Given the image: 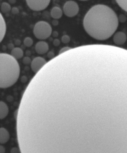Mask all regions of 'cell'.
<instances>
[{"label":"cell","instance_id":"obj_1","mask_svg":"<svg viewBox=\"0 0 127 153\" xmlns=\"http://www.w3.org/2000/svg\"><path fill=\"white\" fill-rule=\"evenodd\" d=\"M85 32L94 39L104 41L110 38L116 31L119 18L110 7L98 4L92 7L83 20Z\"/></svg>","mask_w":127,"mask_h":153},{"label":"cell","instance_id":"obj_2","mask_svg":"<svg viewBox=\"0 0 127 153\" xmlns=\"http://www.w3.org/2000/svg\"><path fill=\"white\" fill-rule=\"evenodd\" d=\"M20 75V67L17 59L11 55L0 54V87L5 89L17 83Z\"/></svg>","mask_w":127,"mask_h":153},{"label":"cell","instance_id":"obj_3","mask_svg":"<svg viewBox=\"0 0 127 153\" xmlns=\"http://www.w3.org/2000/svg\"><path fill=\"white\" fill-rule=\"evenodd\" d=\"M33 33L39 40H45L52 34V29L48 22L41 21L37 22L33 28Z\"/></svg>","mask_w":127,"mask_h":153},{"label":"cell","instance_id":"obj_4","mask_svg":"<svg viewBox=\"0 0 127 153\" xmlns=\"http://www.w3.org/2000/svg\"><path fill=\"white\" fill-rule=\"evenodd\" d=\"M29 8L33 11H41L47 8L50 3V0H26Z\"/></svg>","mask_w":127,"mask_h":153},{"label":"cell","instance_id":"obj_5","mask_svg":"<svg viewBox=\"0 0 127 153\" xmlns=\"http://www.w3.org/2000/svg\"><path fill=\"white\" fill-rule=\"evenodd\" d=\"M79 6L75 1H67L63 6V12L68 17H75L79 12Z\"/></svg>","mask_w":127,"mask_h":153},{"label":"cell","instance_id":"obj_6","mask_svg":"<svg viewBox=\"0 0 127 153\" xmlns=\"http://www.w3.org/2000/svg\"><path fill=\"white\" fill-rule=\"evenodd\" d=\"M47 63L44 58L41 57H37L34 58L31 63V69L32 71L34 73H38L42 67Z\"/></svg>","mask_w":127,"mask_h":153},{"label":"cell","instance_id":"obj_7","mask_svg":"<svg viewBox=\"0 0 127 153\" xmlns=\"http://www.w3.org/2000/svg\"><path fill=\"white\" fill-rule=\"evenodd\" d=\"M49 48L48 44L43 41L38 42L35 46V51L37 54L39 55H43L47 53L49 51Z\"/></svg>","mask_w":127,"mask_h":153},{"label":"cell","instance_id":"obj_8","mask_svg":"<svg viewBox=\"0 0 127 153\" xmlns=\"http://www.w3.org/2000/svg\"><path fill=\"white\" fill-rule=\"evenodd\" d=\"M127 37L125 33L122 32H118L114 35L113 41L116 45H122L126 41Z\"/></svg>","mask_w":127,"mask_h":153},{"label":"cell","instance_id":"obj_9","mask_svg":"<svg viewBox=\"0 0 127 153\" xmlns=\"http://www.w3.org/2000/svg\"><path fill=\"white\" fill-rule=\"evenodd\" d=\"M10 138V134L6 129L1 128L0 129V144L1 145L6 144Z\"/></svg>","mask_w":127,"mask_h":153},{"label":"cell","instance_id":"obj_10","mask_svg":"<svg viewBox=\"0 0 127 153\" xmlns=\"http://www.w3.org/2000/svg\"><path fill=\"white\" fill-rule=\"evenodd\" d=\"M9 114L8 106L4 102L1 101L0 102V119L1 120L4 119L7 117Z\"/></svg>","mask_w":127,"mask_h":153},{"label":"cell","instance_id":"obj_11","mask_svg":"<svg viewBox=\"0 0 127 153\" xmlns=\"http://www.w3.org/2000/svg\"><path fill=\"white\" fill-rule=\"evenodd\" d=\"M62 14H63L62 10L58 7H53L50 12L51 17L55 20L61 18L62 16Z\"/></svg>","mask_w":127,"mask_h":153},{"label":"cell","instance_id":"obj_12","mask_svg":"<svg viewBox=\"0 0 127 153\" xmlns=\"http://www.w3.org/2000/svg\"><path fill=\"white\" fill-rule=\"evenodd\" d=\"M0 25H0V26H1V32H0V34H1L0 39L1 40H0V41H1V42L2 40L4 38L6 32V29H7L5 20L1 14V15H0Z\"/></svg>","mask_w":127,"mask_h":153},{"label":"cell","instance_id":"obj_13","mask_svg":"<svg viewBox=\"0 0 127 153\" xmlns=\"http://www.w3.org/2000/svg\"><path fill=\"white\" fill-rule=\"evenodd\" d=\"M10 55L13 57H14L15 59L19 60L24 55V52H23L22 49L17 47V48H15L14 49L11 50Z\"/></svg>","mask_w":127,"mask_h":153},{"label":"cell","instance_id":"obj_14","mask_svg":"<svg viewBox=\"0 0 127 153\" xmlns=\"http://www.w3.org/2000/svg\"><path fill=\"white\" fill-rule=\"evenodd\" d=\"M11 10V6L7 3H3L1 5V10L3 14H7Z\"/></svg>","mask_w":127,"mask_h":153},{"label":"cell","instance_id":"obj_15","mask_svg":"<svg viewBox=\"0 0 127 153\" xmlns=\"http://www.w3.org/2000/svg\"><path fill=\"white\" fill-rule=\"evenodd\" d=\"M116 1L120 7L127 12V0H116Z\"/></svg>","mask_w":127,"mask_h":153},{"label":"cell","instance_id":"obj_16","mask_svg":"<svg viewBox=\"0 0 127 153\" xmlns=\"http://www.w3.org/2000/svg\"><path fill=\"white\" fill-rule=\"evenodd\" d=\"M33 44V41L32 38H31L30 37H26L24 40V44L26 47H28V48L32 46Z\"/></svg>","mask_w":127,"mask_h":153},{"label":"cell","instance_id":"obj_17","mask_svg":"<svg viewBox=\"0 0 127 153\" xmlns=\"http://www.w3.org/2000/svg\"><path fill=\"white\" fill-rule=\"evenodd\" d=\"M61 41L64 44H67L70 41V38L67 35H64L61 38Z\"/></svg>","mask_w":127,"mask_h":153},{"label":"cell","instance_id":"obj_18","mask_svg":"<svg viewBox=\"0 0 127 153\" xmlns=\"http://www.w3.org/2000/svg\"><path fill=\"white\" fill-rule=\"evenodd\" d=\"M22 63H23V64L25 65H29L31 64L32 61H31L30 58L28 56H26V57H24V58H23V60H22Z\"/></svg>","mask_w":127,"mask_h":153},{"label":"cell","instance_id":"obj_19","mask_svg":"<svg viewBox=\"0 0 127 153\" xmlns=\"http://www.w3.org/2000/svg\"><path fill=\"white\" fill-rule=\"evenodd\" d=\"M71 49H72V48H70V47H68V46L64 47V48H62L60 50L59 54H62L65 53V52H67V51H70V50H71Z\"/></svg>","mask_w":127,"mask_h":153},{"label":"cell","instance_id":"obj_20","mask_svg":"<svg viewBox=\"0 0 127 153\" xmlns=\"http://www.w3.org/2000/svg\"><path fill=\"white\" fill-rule=\"evenodd\" d=\"M11 13H12V14H14V15H17V14H19V12L18 8H17V7H13V8H11Z\"/></svg>","mask_w":127,"mask_h":153},{"label":"cell","instance_id":"obj_21","mask_svg":"<svg viewBox=\"0 0 127 153\" xmlns=\"http://www.w3.org/2000/svg\"><path fill=\"white\" fill-rule=\"evenodd\" d=\"M53 43L55 46H59L60 45V40L58 39H55L53 41Z\"/></svg>","mask_w":127,"mask_h":153},{"label":"cell","instance_id":"obj_22","mask_svg":"<svg viewBox=\"0 0 127 153\" xmlns=\"http://www.w3.org/2000/svg\"><path fill=\"white\" fill-rule=\"evenodd\" d=\"M55 57V54L53 52L50 51V52H49L48 54H47V57L49 58H53V57Z\"/></svg>","mask_w":127,"mask_h":153},{"label":"cell","instance_id":"obj_23","mask_svg":"<svg viewBox=\"0 0 127 153\" xmlns=\"http://www.w3.org/2000/svg\"><path fill=\"white\" fill-rule=\"evenodd\" d=\"M7 48H8L9 49H11V50H12L13 49H14L15 47H14V44H11V43L8 44V45H7Z\"/></svg>","mask_w":127,"mask_h":153},{"label":"cell","instance_id":"obj_24","mask_svg":"<svg viewBox=\"0 0 127 153\" xmlns=\"http://www.w3.org/2000/svg\"><path fill=\"white\" fill-rule=\"evenodd\" d=\"M27 77L26 76H22V78H21V81L22 82V83H26V82L27 81Z\"/></svg>","mask_w":127,"mask_h":153},{"label":"cell","instance_id":"obj_25","mask_svg":"<svg viewBox=\"0 0 127 153\" xmlns=\"http://www.w3.org/2000/svg\"><path fill=\"white\" fill-rule=\"evenodd\" d=\"M52 35H53V37L56 38V37H58V32H56V31H54V32H52Z\"/></svg>","mask_w":127,"mask_h":153},{"label":"cell","instance_id":"obj_26","mask_svg":"<svg viewBox=\"0 0 127 153\" xmlns=\"http://www.w3.org/2000/svg\"><path fill=\"white\" fill-rule=\"evenodd\" d=\"M58 23H59V22H58V21H57V20H54L52 21V25H53V26H57V25H58Z\"/></svg>","mask_w":127,"mask_h":153},{"label":"cell","instance_id":"obj_27","mask_svg":"<svg viewBox=\"0 0 127 153\" xmlns=\"http://www.w3.org/2000/svg\"><path fill=\"white\" fill-rule=\"evenodd\" d=\"M16 1H17V0H9V3H10L11 4H15L16 3Z\"/></svg>","mask_w":127,"mask_h":153},{"label":"cell","instance_id":"obj_28","mask_svg":"<svg viewBox=\"0 0 127 153\" xmlns=\"http://www.w3.org/2000/svg\"><path fill=\"white\" fill-rule=\"evenodd\" d=\"M21 44V41L19 40H17L15 41V45L17 46H19Z\"/></svg>","mask_w":127,"mask_h":153},{"label":"cell","instance_id":"obj_29","mask_svg":"<svg viewBox=\"0 0 127 153\" xmlns=\"http://www.w3.org/2000/svg\"><path fill=\"white\" fill-rule=\"evenodd\" d=\"M5 149H4V148L3 146H1V153H3V152H5Z\"/></svg>","mask_w":127,"mask_h":153},{"label":"cell","instance_id":"obj_30","mask_svg":"<svg viewBox=\"0 0 127 153\" xmlns=\"http://www.w3.org/2000/svg\"><path fill=\"white\" fill-rule=\"evenodd\" d=\"M31 55V52L29 51H26V55H27V56H29V55Z\"/></svg>","mask_w":127,"mask_h":153},{"label":"cell","instance_id":"obj_31","mask_svg":"<svg viewBox=\"0 0 127 153\" xmlns=\"http://www.w3.org/2000/svg\"><path fill=\"white\" fill-rule=\"evenodd\" d=\"M80 1H87V0H80Z\"/></svg>","mask_w":127,"mask_h":153}]
</instances>
